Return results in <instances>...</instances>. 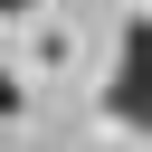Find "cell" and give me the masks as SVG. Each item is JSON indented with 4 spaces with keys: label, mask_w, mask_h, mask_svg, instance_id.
Returning <instances> with one entry per match:
<instances>
[{
    "label": "cell",
    "mask_w": 152,
    "mask_h": 152,
    "mask_svg": "<svg viewBox=\"0 0 152 152\" xmlns=\"http://www.w3.org/2000/svg\"><path fill=\"white\" fill-rule=\"evenodd\" d=\"M104 114L152 142V19H124V48H114V76H104Z\"/></svg>",
    "instance_id": "obj_1"
},
{
    "label": "cell",
    "mask_w": 152,
    "mask_h": 152,
    "mask_svg": "<svg viewBox=\"0 0 152 152\" xmlns=\"http://www.w3.org/2000/svg\"><path fill=\"white\" fill-rule=\"evenodd\" d=\"M19 104H28V95H19V76H0V124H10Z\"/></svg>",
    "instance_id": "obj_2"
},
{
    "label": "cell",
    "mask_w": 152,
    "mask_h": 152,
    "mask_svg": "<svg viewBox=\"0 0 152 152\" xmlns=\"http://www.w3.org/2000/svg\"><path fill=\"white\" fill-rule=\"evenodd\" d=\"M0 10H38V0H0Z\"/></svg>",
    "instance_id": "obj_3"
}]
</instances>
